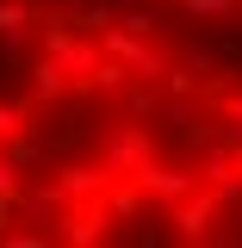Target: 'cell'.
<instances>
[{"label":"cell","mask_w":242,"mask_h":248,"mask_svg":"<svg viewBox=\"0 0 242 248\" xmlns=\"http://www.w3.org/2000/svg\"><path fill=\"white\" fill-rule=\"evenodd\" d=\"M0 248H242V56L130 0H0Z\"/></svg>","instance_id":"6da1fadb"},{"label":"cell","mask_w":242,"mask_h":248,"mask_svg":"<svg viewBox=\"0 0 242 248\" xmlns=\"http://www.w3.org/2000/svg\"><path fill=\"white\" fill-rule=\"evenodd\" d=\"M130 6H149L161 19L199 25L211 37H242V0H130Z\"/></svg>","instance_id":"7a4b0ae2"}]
</instances>
